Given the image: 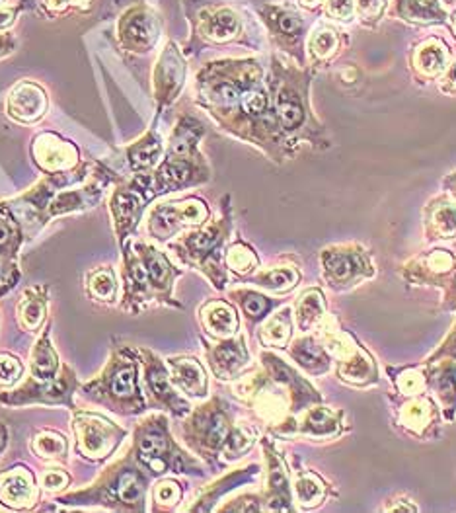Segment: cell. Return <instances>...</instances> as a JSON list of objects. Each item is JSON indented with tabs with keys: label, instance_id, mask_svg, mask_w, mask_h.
Segmentation results:
<instances>
[{
	"label": "cell",
	"instance_id": "1",
	"mask_svg": "<svg viewBox=\"0 0 456 513\" xmlns=\"http://www.w3.org/2000/svg\"><path fill=\"white\" fill-rule=\"evenodd\" d=\"M80 393L121 416L145 412L147 405L139 386V357L135 348L116 345L100 375L82 385Z\"/></svg>",
	"mask_w": 456,
	"mask_h": 513
},
{
	"label": "cell",
	"instance_id": "2",
	"mask_svg": "<svg viewBox=\"0 0 456 513\" xmlns=\"http://www.w3.org/2000/svg\"><path fill=\"white\" fill-rule=\"evenodd\" d=\"M143 465L137 461L135 453H127L126 459L107 467L100 478L90 488L59 496L61 504H102L117 511H141L145 506L147 477Z\"/></svg>",
	"mask_w": 456,
	"mask_h": 513
},
{
	"label": "cell",
	"instance_id": "3",
	"mask_svg": "<svg viewBox=\"0 0 456 513\" xmlns=\"http://www.w3.org/2000/svg\"><path fill=\"white\" fill-rule=\"evenodd\" d=\"M78 388L76 373L68 364L61 365L59 375L51 381L27 379L14 391L0 393V405L5 406H27V405H61L75 410L73 396Z\"/></svg>",
	"mask_w": 456,
	"mask_h": 513
},
{
	"label": "cell",
	"instance_id": "4",
	"mask_svg": "<svg viewBox=\"0 0 456 513\" xmlns=\"http://www.w3.org/2000/svg\"><path fill=\"white\" fill-rule=\"evenodd\" d=\"M73 432L76 437V453L92 463L107 459L127 434L116 422L86 410L75 412Z\"/></svg>",
	"mask_w": 456,
	"mask_h": 513
},
{
	"label": "cell",
	"instance_id": "5",
	"mask_svg": "<svg viewBox=\"0 0 456 513\" xmlns=\"http://www.w3.org/2000/svg\"><path fill=\"white\" fill-rule=\"evenodd\" d=\"M170 451H172V441L168 437V432H166L164 418L152 416V418L137 426L133 453L145 470H150V473L155 475H162L174 467L179 473L177 459H172Z\"/></svg>",
	"mask_w": 456,
	"mask_h": 513
},
{
	"label": "cell",
	"instance_id": "6",
	"mask_svg": "<svg viewBox=\"0 0 456 513\" xmlns=\"http://www.w3.org/2000/svg\"><path fill=\"white\" fill-rule=\"evenodd\" d=\"M123 301L121 311L137 314L145 309V304L152 299H157L155 289L150 285L148 273L141 256L133 252L129 242L123 246Z\"/></svg>",
	"mask_w": 456,
	"mask_h": 513
},
{
	"label": "cell",
	"instance_id": "7",
	"mask_svg": "<svg viewBox=\"0 0 456 513\" xmlns=\"http://www.w3.org/2000/svg\"><path fill=\"white\" fill-rule=\"evenodd\" d=\"M135 352H137V357H139V362L143 364V369H145V383H147V388H148V395L155 398L157 405L170 408L176 414L186 412L187 405L174 393L168 371H166V367L162 365L160 359L152 352L143 350V348H139V350L135 348Z\"/></svg>",
	"mask_w": 456,
	"mask_h": 513
},
{
	"label": "cell",
	"instance_id": "8",
	"mask_svg": "<svg viewBox=\"0 0 456 513\" xmlns=\"http://www.w3.org/2000/svg\"><path fill=\"white\" fill-rule=\"evenodd\" d=\"M37 500V484L25 467H12L0 473V504L8 509H30Z\"/></svg>",
	"mask_w": 456,
	"mask_h": 513
},
{
	"label": "cell",
	"instance_id": "9",
	"mask_svg": "<svg viewBox=\"0 0 456 513\" xmlns=\"http://www.w3.org/2000/svg\"><path fill=\"white\" fill-rule=\"evenodd\" d=\"M47 304H49L47 285H34L30 289H25L16 307L18 326L24 332H37L41 326H44L47 318Z\"/></svg>",
	"mask_w": 456,
	"mask_h": 513
},
{
	"label": "cell",
	"instance_id": "10",
	"mask_svg": "<svg viewBox=\"0 0 456 513\" xmlns=\"http://www.w3.org/2000/svg\"><path fill=\"white\" fill-rule=\"evenodd\" d=\"M135 251L141 256V260L145 263L148 280H150L152 289H155V293L157 295L168 293V289L172 287L174 275H176L168 260H166L164 254L158 252L157 248H152L148 244H137Z\"/></svg>",
	"mask_w": 456,
	"mask_h": 513
},
{
	"label": "cell",
	"instance_id": "11",
	"mask_svg": "<svg viewBox=\"0 0 456 513\" xmlns=\"http://www.w3.org/2000/svg\"><path fill=\"white\" fill-rule=\"evenodd\" d=\"M112 211L116 221V234L119 244L129 237L131 229L137 225L141 215V196L131 190H119L112 200Z\"/></svg>",
	"mask_w": 456,
	"mask_h": 513
},
{
	"label": "cell",
	"instance_id": "12",
	"mask_svg": "<svg viewBox=\"0 0 456 513\" xmlns=\"http://www.w3.org/2000/svg\"><path fill=\"white\" fill-rule=\"evenodd\" d=\"M61 362L57 352L53 350L49 340V324L46 326L44 334L39 336L32 350V375L39 381H51L59 375Z\"/></svg>",
	"mask_w": 456,
	"mask_h": 513
},
{
	"label": "cell",
	"instance_id": "13",
	"mask_svg": "<svg viewBox=\"0 0 456 513\" xmlns=\"http://www.w3.org/2000/svg\"><path fill=\"white\" fill-rule=\"evenodd\" d=\"M24 241L20 221L14 217L6 203H0V258L16 260Z\"/></svg>",
	"mask_w": 456,
	"mask_h": 513
},
{
	"label": "cell",
	"instance_id": "14",
	"mask_svg": "<svg viewBox=\"0 0 456 513\" xmlns=\"http://www.w3.org/2000/svg\"><path fill=\"white\" fill-rule=\"evenodd\" d=\"M172 381L193 396H201L207 391V379L196 359H172Z\"/></svg>",
	"mask_w": 456,
	"mask_h": 513
},
{
	"label": "cell",
	"instance_id": "15",
	"mask_svg": "<svg viewBox=\"0 0 456 513\" xmlns=\"http://www.w3.org/2000/svg\"><path fill=\"white\" fill-rule=\"evenodd\" d=\"M86 295L100 304H114L117 299V282L114 270L98 266L86 273Z\"/></svg>",
	"mask_w": 456,
	"mask_h": 513
},
{
	"label": "cell",
	"instance_id": "16",
	"mask_svg": "<svg viewBox=\"0 0 456 513\" xmlns=\"http://www.w3.org/2000/svg\"><path fill=\"white\" fill-rule=\"evenodd\" d=\"M199 432L203 434V446L218 449L223 443H227L230 436V426L228 420L225 418L223 412H209L205 414L203 418H199Z\"/></svg>",
	"mask_w": 456,
	"mask_h": 513
},
{
	"label": "cell",
	"instance_id": "17",
	"mask_svg": "<svg viewBox=\"0 0 456 513\" xmlns=\"http://www.w3.org/2000/svg\"><path fill=\"white\" fill-rule=\"evenodd\" d=\"M32 449L37 457L46 461H65L66 459V437L57 434V432H51V429H46V432H39L34 437L32 443Z\"/></svg>",
	"mask_w": 456,
	"mask_h": 513
},
{
	"label": "cell",
	"instance_id": "18",
	"mask_svg": "<svg viewBox=\"0 0 456 513\" xmlns=\"http://www.w3.org/2000/svg\"><path fill=\"white\" fill-rule=\"evenodd\" d=\"M160 155V143L157 137H145L143 141L129 149V160L135 170H145L157 162Z\"/></svg>",
	"mask_w": 456,
	"mask_h": 513
},
{
	"label": "cell",
	"instance_id": "19",
	"mask_svg": "<svg viewBox=\"0 0 456 513\" xmlns=\"http://www.w3.org/2000/svg\"><path fill=\"white\" fill-rule=\"evenodd\" d=\"M207 324L211 326L213 332H223V334H230L237 330L238 321L237 314L227 304H211V309L207 311Z\"/></svg>",
	"mask_w": 456,
	"mask_h": 513
},
{
	"label": "cell",
	"instance_id": "20",
	"mask_svg": "<svg viewBox=\"0 0 456 513\" xmlns=\"http://www.w3.org/2000/svg\"><path fill=\"white\" fill-rule=\"evenodd\" d=\"M278 116L283 123V128L295 129L302 123V108L291 94L283 92L278 98Z\"/></svg>",
	"mask_w": 456,
	"mask_h": 513
},
{
	"label": "cell",
	"instance_id": "21",
	"mask_svg": "<svg viewBox=\"0 0 456 513\" xmlns=\"http://www.w3.org/2000/svg\"><path fill=\"white\" fill-rule=\"evenodd\" d=\"M24 375V365L18 355L0 352V388L12 386L16 381H20Z\"/></svg>",
	"mask_w": 456,
	"mask_h": 513
},
{
	"label": "cell",
	"instance_id": "22",
	"mask_svg": "<svg viewBox=\"0 0 456 513\" xmlns=\"http://www.w3.org/2000/svg\"><path fill=\"white\" fill-rule=\"evenodd\" d=\"M246 359V352L242 348V344L238 342H227V344H220L218 348L215 350V364L218 367H225V369H232L234 365L242 364Z\"/></svg>",
	"mask_w": 456,
	"mask_h": 513
},
{
	"label": "cell",
	"instance_id": "23",
	"mask_svg": "<svg viewBox=\"0 0 456 513\" xmlns=\"http://www.w3.org/2000/svg\"><path fill=\"white\" fill-rule=\"evenodd\" d=\"M191 176V169H189V164L184 162V160H170V162H166L162 169H160V174H158V180L164 184H184L187 182Z\"/></svg>",
	"mask_w": 456,
	"mask_h": 513
},
{
	"label": "cell",
	"instance_id": "24",
	"mask_svg": "<svg viewBox=\"0 0 456 513\" xmlns=\"http://www.w3.org/2000/svg\"><path fill=\"white\" fill-rule=\"evenodd\" d=\"M20 270L16 260H3L0 258V299L18 285Z\"/></svg>",
	"mask_w": 456,
	"mask_h": 513
},
{
	"label": "cell",
	"instance_id": "25",
	"mask_svg": "<svg viewBox=\"0 0 456 513\" xmlns=\"http://www.w3.org/2000/svg\"><path fill=\"white\" fill-rule=\"evenodd\" d=\"M218 242V234L215 229H209V231H203V232H198V234H193L191 239H187V248L193 252V254H209L213 248L217 246Z\"/></svg>",
	"mask_w": 456,
	"mask_h": 513
},
{
	"label": "cell",
	"instance_id": "26",
	"mask_svg": "<svg viewBox=\"0 0 456 513\" xmlns=\"http://www.w3.org/2000/svg\"><path fill=\"white\" fill-rule=\"evenodd\" d=\"M242 309L248 316H252V318H259V316H264L269 307H271V303L266 299V297H261V295H256V293H244L242 299Z\"/></svg>",
	"mask_w": 456,
	"mask_h": 513
},
{
	"label": "cell",
	"instance_id": "27",
	"mask_svg": "<svg viewBox=\"0 0 456 513\" xmlns=\"http://www.w3.org/2000/svg\"><path fill=\"white\" fill-rule=\"evenodd\" d=\"M268 108V98H266V94L264 92H259V90H252V92H246L242 96V109L246 114H261L264 109Z\"/></svg>",
	"mask_w": 456,
	"mask_h": 513
},
{
	"label": "cell",
	"instance_id": "28",
	"mask_svg": "<svg viewBox=\"0 0 456 513\" xmlns=\"http://www.w3.org/2000/svg\"><path fill=\"white\" fill-rule=\"evenodd\" d=\"M155 500L157 504H166L172 506L179 500V488L174 482H160L155 490Z\"/></svg>",
	"mask_w": 456,
	"mask_h": 513
},
{
	"label": "cell",
	"instance_id": "29",
	"mask_svg": "<svg viewBox=\"0 0 456 513\" xmlns=\"http://www.w3.org/2000/svg\"><path fill=\"white\" fill-rule=\"evenodd\" d=\"M293 282H295L293 272H271V273L261 277V285L273 287V289H281L285 285H291Z\"/></svg>",
	"mask_w": 456,
	"mask_h": 513
},
{
	"label": "cell",
	"instance_id": "30",
	"mask_svg": "<svg viewBox=\"0 0 456 513\" xmlns=\"http://www.w3.org/2000/svg\"><path fill=\"white\" fill-rule=\"evenodd\" d=\"M68 482H71V477H68V475L65 473V470H59V468L49 470V473L44 475V487H46L47 490L65 488Z\"/></svg>",
	"mask_w": 456,
	"mask_h": 513
},
{
	"label": "cell",
	"instance_id": "31",
	"mask_svg": "<svg viewBox=\"0 0 456 513\" xmlns=\"http://www.w3.org/2000/svg\"><path fill=\"white\" fill-rule=\"evenodd\" d=\"M213 30L218 36H230L234 30H237V20H234V16H230V14H220V16L215 20Z\"/></svg>",
	"mask_w": 456,
	"mask_h": 513
},
{
	"label": "cell",
	"instance_id": "32",
	"mask_svg": "<svg viewBox=\"0 0 456 513\" xmlns=\"http://www.w3.org/2000/svg\"><path fill=\"white\" fill-rule=\"evenodd\" d=\"M328 262V266H329V270L334 272L336 275H339V277H343V275H348V273H351V268H353V263L348 260V258H341V256H336V258H328L326 260Z\"/></svg>",
	"mask_w": 456,
	"mask_h": 513
},
{
	"label": "cell",
	"instance_id": "33",
	"mask_svg": "<svg viewBox=\"0 0 456 513\" xmlns=\"http://www.w3.org/2000/svg\"><path fill=\"white\" fill-rule=\"evenodd\" d=\"M215 94L218 96V100L225 102V104H234V102H238V98H240L238 88L237 87H230V85L217 87Z\"/></svg>",
	"mask_w": 456,
	"mask_h": 513
},
{
	"label": "cell",
	"instance_id": "34",
	"mask_svg": "<svg viewBox=\"0 0 456 513\" xmlns=\"http://www.w3.org/2000/svg\"><path fill=\"white\" fill-rule=\"evenodd\" d=\"M295 354H297V357L300 359L304 365H310L312 362H316V357H318V350L309 342L299 344V348H297Z\"/></svg>",
	"mask_w": 456,
	"mask_h": 513
},
{
	"label": "cell",
	"instance_id": "35",
	"mask_svg": "<svg viewBox=\"0 0 456 513\" xmlns=\"http://www.w3.org/2000/svg\"><path fill=\"white\" fill-rule=\"evenodd\" d=\"M300 20L297 16H291V14H283L279 18V27L285 34H297L300 30Z\"/></svg>",
	"mask_w": 456,
	"mask_h": 513
},
{
	"label": "cell",
	"instance_id": "36",
	"mask_svg": "<svg viewBox=\"0 0 456 513\" xmlns=\"http://www.w3.org/2000/svg\"><path fill=\"white\" fill-rule=\"evenodd\" d=\"M329 5H331V10L339 14V16H345V14L350 12V0H331Z\"/></svg>",
	"mask_w": 456,
	"mask_h": 513
},
{
	"label": "cell",
	"instance_id": "37",
	"mask_svg": "<svg viewBox=\"0 0 456 513\" xmlns=\"http://www.w3.org/2000/svg\"><path fill=\"white\" fill-rule=\"evenodd\" d=\"M6 446H8V429L3 422H0V457H3Z\"/></svg>",
	"mask_w": 456,
	"mask_h": 513
},
{
	"label": "cell",
	"instance_id": "38",
	"mask_svg": "<svg viewBox=\"0 0 456 513\" xmlns=\"http://www.w3.org/2000/svg\"><path fill=\"white\" fill-rule=\"evenodd\" d=\"M423 61H427V65H430V67H437L439 65V59L435 57L433 53H427L425 57H423Z\"/></svg>",
	"mask_w": 456,
	"mask_h": 513
},
{
	"label": "cell",
	"instance_id": "39",
	"mask_svg": "<svg viewBox=\"0 0 456 513\" xmlns=\"http://www.w3.org/2000/svg\"><path fill=\"white\" fill-rule=\"evenodd\" d=\"M3 49H6V41H5V37H0V51Z\"/></svg>",
	"mask_w": 456,
	"mask_h": 513
},
{
	"label": "cell",
	"instance_id": "40",
	"mask_svg": "<svg viewBox=\"0 0 456 513\" xmlns=\"http://www.w3.org/2000/svg\"><path fill=\"white\" fill-rule=\"evenodd\" d=\"M454 78H456V68H454Z\"/></svg>",
	"mask_w": 456,
	"mask_h": 513
}]
</instances>
